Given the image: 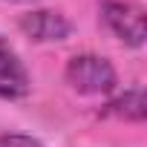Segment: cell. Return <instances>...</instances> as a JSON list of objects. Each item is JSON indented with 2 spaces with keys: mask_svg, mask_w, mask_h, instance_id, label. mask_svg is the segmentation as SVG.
I'll return each mask as SVG.
<instances>
[{
  "mask_svg": "<svg viewBox=\"0 0 147 147\" xmlns=\"http://www.w3.org/2000/svg\"><path fill=\"white\" fill-rule=\"evenodd\" d=\"M101 115L107 118H118V121H130V124H141L144 115H147V101H144V90L136 87V90H127L121 92L118 98L107 101Z\"/></svg>",
  "mask_w": 147,
  "mask_h": 147,
  "instance_id": "5b68a950",
  "label": "cell"
},
{
  "mask_svg": "<svg viewBox=\"0 0 147 147\" xmlns=\"http://www.w3.org/2000/svg\"><path fill=\"white\" fill-rule=\"evenodd\" d=\"M101 20L104 26L127 46L138 49L147 40V15L144 6L136 0H104L101 3Z\"/></svg>",
  "mask_w": 147,
  "mask_h": 147,
  "instance_id": "7a4b0ae2",
  "label": "cell"
},
{
  "mask_svg": "<svg viewBox=\"0 0 147 147\" xmlns=\"http://www.w3.org/2000/svg\"><path fill=\"white\" fill-rule=\"evenodd\" d=\"M66 84L81 95H110L118 84L115 66L101 55H75L66 61Z\"/></svg>",
  "mask_w": 147,
  "mask_h": 147,
  "instance_id": "6da1fadb",
  "label": "cell"
},
{
  "mask_svg": "<svg viewBox=\"0 0 147 147\" xmlns=\"http://www.w3.org/2000/svg\"><path fill=\"white\" fill-rule=\"evenodd\" d=\"M0 147H43V144L32 136H23V133H3L0 136Z\"/></svg>",
  "mask_w": 147,
  "mask_h": 147,
  "instance_id": "8992f818",
  "label": "cell"
},
{
  "mask_svg": "<svg viewBox=\"0 0 147 147\" xmlns=\"http://www.w3.org/2000/svg\"><path fill=\"white\" fill-rule=\"evenodd\" d=\"M32 92V78L20 61V55L0 38V98L20 101Z\"/></svg>",
  "mask_w": 147,
  "mask_h": 147,
  "instance_id": "277c9868",
  "label": "cell"
},
{
  "mask_svg": "<svg viewBox=\"0 0 147 147\" xmlns=\"http://www.w3.org/2000/svg\"><path fill=\"white\" fill-rule=\"evenodd\" d=\"M20 32L26 38H32L35 43H58V40H66L72 35V23L66 15L55 12V9H35V12H26L20 15L18 20Z\"/></svg>",
  "mask_w": 147,
  "mask_h": 147,
  "instance_id": "3957f363",
  "label": "cell"
},
{
  "mask_svg": "<svg viewBox=\"0 0 147 147\" xmlns=\"http://www.w3.org/2000/svg\"><path fill=\"white\" fill-rule=\"evenodd\" d=\"M20 3H23V0H20Z\"/></svg>",
  "mask_w": 147,
  "mask_h": 147,
  "instance_id": "52a82bcc",
  "label": "cell"
}]
</instances>
